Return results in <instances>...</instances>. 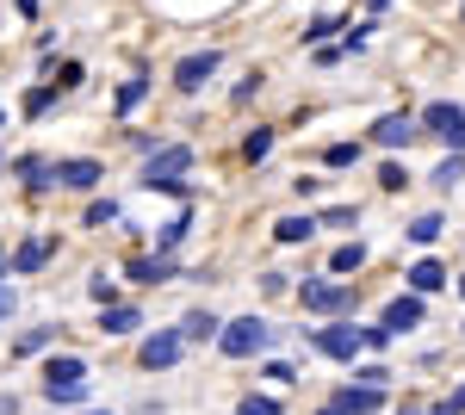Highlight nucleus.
Here are the masks:
<instances>
[{"label": "nucleus", "instance_id": "21", "mask_svg": "<svg viewBox=\"0 0 465 415\" xmlns=\"http://www.w3.org/2000/svg\"><path fill=\"white\" fill-rule=\"evenodd\" d=\"M143 94H149V81H124V87H118V112H137Z\"/></svg>", "mask_w": 465, "mask_h": 415}, {"label": "nucleus", "instance_id": "5", "mask_svg": "<svg viewBox=\"0 0 465 415\" xmlns=\"http://www.w3.org/2000/svg\"><path fill=\"white\" fill-rule=\"evenodd\" d=\"M422 124H429L434 137H447V143H465V105H453V100H434L429 112H422Z\"/></svg>", "mask_w": 465, "mask_h": 415}, {"label": "nucleus", "instance_id": "30", "mask_svg": "<svg viewBox=\"0 0 465 415\" xmlns=\"http://www.w3.org/2000/svg\"><path fill=\"white\" fill-rule=\"evenodd\" d=\"M460 403H465V390H460Z\"/></svg>", "mask_w": 465, "mask_h": 415}, {"label": "nucleus", "instance_id": "23", "mask_svg": "<svg viewBox=\"0 0 465 415\" xmlns=\"http://www.w3.org/2000/svg\"><path fill=\"white\" fill-rule=\"evenodd\" d=\"M186 230H193V217H186V211H180L174 223H168V230H162V248H174V242H180V236H186Z\"/></svg>", "mask_w": 465, "mask_h": 415}, {"label": "nucleus", "instance_id": "26", "mask_svg": "<svg viewBox=\"0 0 465 415\" xmlns=\"http://www.w3.org/2000/svg\"><path fill=\"white\" fill-rule=\"evenodd\" d=\"M354 379H360V384H372V390H379V384H385V379H391V372H385V366H360V372H354Z\"/></svg>", "mask_w": 465, "mask_h": 415}, {"label": "nucleus", "instance_id": "24", "mask_svg": "<svg viewBox=\"0 0 465 415\" xmlns=\"http://www.w3.org/2000/svg\"><path fill=\"white\" fill-rule=\"evenodd\" d=\"M460 173H465V162H460V155H453V162H440V168H434V186H453Z\"/></svg>", "mask_w": 465, "mask_h": 415}, {"label": "nucleus", "instance_id": "2", "mask_svg": "<svg viewBox=\"0 0 465 415\" xmlns=\"http://www.w3.org/2000/svg\"><path fill=\"white\" fill-rule=\"evenodd\" d=\"M267 335H273V329H267L261 316H236V322H223L217 347H223L230 360H249V353H261V347H267Z\"/></svg>", "mask_w": 465, "mask_h": 415}, {"label": "nucleus", "instance_id": "6", "mask_svg": "<svg viewBox=\"0 0 465 415\" xmlns=\"http://www.w3.org/2000/svg\"><path fill=\"white\" fill-rule=\"evenodd\" d=\"M317 347L329 353V360H354L360 347H366V329H354V322H341V329H322Z\"/></svg>", "mask_w": 465, "mask_h": 415}, {"label": "nucleus", "instance_id": "1", "mask_svg": "<svg viewBox=\"0 0 465 415\" xmlns=\"http://www.w3.org/2000/svg\"><path fill=\"white\" fill-rule=\"evenodd\" d=\"M44 390H50V403H81L87 397V366L63 353V360H50V372H44Z\"/></svg>", "mask_w": 465, "mask_h": 415}, {"label": "nucleus", "instance_id": "18", "mask_svg": "<svg viewBox=\"0 0 465 415\" xmlns=\"http://www.w3.org/2000/svg\"><path fill=\"white\" fill-rule=\"evenodd\" d=\"M217 329H223V322H217L212 311H193V316H186V335H193V341H205V335H217Z\"/></svg>", "mask_w": 465, "mask_h": 415}, {"label": "nucleus", "instance_id": "19", "mask_svg": "<svg viewBox=\"0 0 465 415\" xmlns=\"http://www.w3.org/2000/svg\"><path fill=\"white\" fill-rule=\"evenodd\" d=\"M242 155H249V162H267V155H273V131H249Z\"/></svg>", "mask_w": 465, "mask_h": 415}, {"label": "nucleus", "instance_id": "8", "mask_svg": "<svg viewBox=\"0 0 465 415\" xmlns=\"http://www.w3.org/2000/svg\"><path fill=\"white\" fill-rule=\"evenodd\" d=\"M304 304H311V311H348V285L311 279V285H304Z\"/></svg>", "mask_w": 465, "mask_h": 415}, {"label": "nucleus", "instance_id": "16", "mask_svg": "<svg viewBox=\"0 0 465 415\" xmlns=\"http://www.w3.org/2000/svg\"><path fill=\"white\" fill-rule=\"evenodd\" d=\"M44 254H50V242H44V236H32V242L19 248V273H37V267H44Z\"/></svg>", "mask_w": 465, "mask_h": 415}, {"label": "nucleus", "instance_id": "4", "mask_svg": "<svg viewBox=\"0 0 465 415\" xmlns=\"http://www.w3.org/2000/svg\"><path fill=\"white\" fill-rule=\"evenodd\" d=\"M217 63H223L217 50H193V56H180V69H174V87H186V94H199V87H205V81L217 74Z\"/></svg>", "mask_w": 465, "mask_h": 415}, {"label": "nucleus", "instance_id": "9", "mask_svg": "<svg viewBox=\"0 0 465 415\" xmlns=\"http://www.w3.org/2000/svg\"><path fill=\"white\" fill-rule=\"evenodd\" d=\"M372 137L385 143V149H397V143L416 137V118H410V112H391V118H379V124H372Z\"/></svg>", "mask_w": 465, "mask_h": 415}, {"label": "nucleus", "instance_id": "22", "mask_svg": "<svg viewBox=\"0 0 465 415\" xmlns=\"http://www.w3.org/2000/svg\"><path fill=\"white\" fill-rule=\"evenodd\" d=\"M322 162H329V168H354V162H360V143H335Z\"/></svg>", "mask_w": 465, "mask_h": 415}, {"label": "nucleus", "instance_id": "25", "mask_svg": "<svg viewBox=\"0 0 465 415\" xmlns=\"http://www.w3.org/2000/svg\"><path fill=\"white\" fill-rule=\"evenodd\" d=\"M242 415H280V403H273V397H249V403H242Z\"/></svg>", "mask_w": 465, "mask_h": 415}, {"label": "nucleus", "instance_id": "15", "mask_svg": "<svg viewBox=\"0 0 465 415\" xmlns=\"http://www.w3.org/2000/svg\"><path fill=\"white\" fill-rule=\"evenodd\" d=\"M131 329H137V311H131V304H112L106 311V335H131Z\"/></svg>", "mask_w": 465, "mask_h": 415}, {"label": "nucleus", "instance_id": "27", "mask_svg": "<svg viewBox=\"0 0 465 415\" xmlns=\"http://www.w3.org/2000/svg\"><path fill=\"white\" fill-rule=\"evenodd\" d=\"M112 217H118V205H112V199H106V205H94V211H87V223H94V230H100V223H112Z\"/></svg>", "mask_w": 465, "mask_h": 415}, {"label": "nucleus", "instance_id": "3", "mask_svg": "<svg viewBox=\"0 0 465 415\" xmlns=\"http://www.w3.org/2000/svg\"><path fill=\"white\" fill-rule=\"evenodd\" d=\"M193 168V149L186 143H168L162 155H149V173H143V186H180V173Z\"/></svg>", "mask_w": 465, "mask_h": 415}, {"label": "nucleus", "instance_id": "12", "mask_svg": "<svg viewBox=\"0 0 465 415\" xmlns=\"http://www.w3.org/2000/svg\"><path fill=\"white\" fill-rule=\"evenodd\" d=\"M341 415H372L379 410V390L372 384H360V390H341V403H335Z\"/></svg>", "mask_w": 465, "mask_h": 415}, {"label": "nucleus", "instance_id": "28", "mask_svg": "<svg viewBox=\"0 0 465 415\" xmlns=\"http://www.w3.org/2000/svg\"><path fill=\"white\" fill-rule=\"evenodd\" d=\"M0 311H13V285H0Z\"/></svg>", "mask_w": 465, "mask_h": 415}, {"label": "nucleus", "instance_id": "31", "mask_svg": "<svg viewBox=\"0 0 465 415\" xmlns=\"http://www.w3.org/2000/svg\"><path fill=\"white\" fill-rule=\"evenodd\" d=\"M460 291H465V279H460Z\"/></svg>", "mask_w": 465, "mask_h": 415}, {"label": "nucleus", "instance_id": "14", "mask_svg": "<svg viewBox=\"0 0 465 415\" xmlns=\"http://www.w3.org/2000/svg\"><path fill=\"white\" fill-rule=\"evenodd\" d=\"M440 267H434V261H416V267H410V285H416V291H440Z\"/></svg>", "mask_w": 465, "mask_h": 415}, {"label": "nucleus", "instance_id": "10", "mask_svg": "<svg viewBox=\"0 0 465 415\" xmlns=\"http://www.w3.org/2000/svg\"><path fill=\"white\" fill-rule=\"evenodd\" d=\"M180 360V335H149L143 341V366L155 372V366H174Z\"/></svg>", "mask_w": 465, "mask_h": 415}, {"label": "nucleus", "instance_id": "11", "mask_svg": "<svg viewBox=\"0 0 465 415\" xmlns=\"http://www.w3.org/2000/svg\"><path fill=\"white\" fill-rule=\"evenodd\" d=\"M416 322H422V298H397L391 311H385V329H391V335L397 329H416Z\"/></svg>", "mask_w": 465, "mask_h": 415}, {"label": "nucleus", "instance_id": "29", "mask_svg": "<svg viewBox=\"0 0 465 415\" xmlns=\"http://www.w3.org/2000/svg\"><path fill=\"white\" fill-rule=\"evenodd\" d=\"M322 415H341V410H322Z\"/></svg>", "mask_w": 465, "mask_h": 415}, {"label": "nucleus", "instance_id": "7", "mask_svg": "<svg viewBox=\"0 0 465 415\" xmlns=\"http://www.w3.org/2000/svg\"><path fill=\"white\" fill-rule=\"evenodd\" d=\"M106 173L100 162H56V186H69V193H87V186H100Z\"/></svg>", "mask_w": 465, "mask_h": 415}, {"label": "nucleus", "instance_id": "17", "mask_svg": "<svg viewBox=\"0 0 465 415\" xmlns=\"http://www.w3.org/2000/svg\"><path fill=\"white\" fill-rule=\"evenodd\" d=\"M440 230H447V223H440V217L429 211V217H416V223H410V242H422V248H429L434 236H440Z\"/></svg>", "mask_w": 465, "mask_h": 415}, {"label": "nucleus", "instance_id": "20", "mask_svg": "<svg viewBox=\"0 0 465 415\" xmlns=\"http://www.w3.org/2000/svg\"><path fill=\"white\" fill-rule=\"evenodd\" d=\"M360 261H366V248H360V242H348V248H335V261H329V267H335V273H354Z\"/></svg>", "mask_w": 465, "mask_h": 415}, {"label": "nucleus", "instance_id": "13", "mask_svg": "<svg viewBox=\"0 0 465 415\" xmlns=\"http://www.w3.org/2000/svg\"><path fill=\"white\" fill-rule=\"evenodd\" d=\"M273 236H280V242H311V236H317V217H280Z\"/></svg>", "mask_w": 465, "mask_h": 415}]
</instances>
